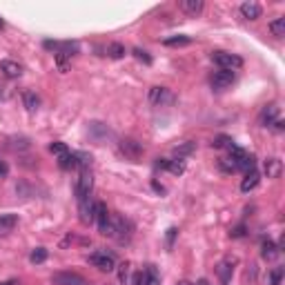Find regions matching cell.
I'll use <instances>...</instances> for the list:
<instances>
[{"label":"cell","instance_id":"1f68e13d","mask_svg":"<svg viewBox=\"0 0 285 285\" xmlns=\"http://www.w3.org/2000/svg\"><path fill=\"white\" fill-rule=\"evenodd\" d=\"M69 60H72V58L63 56V53H56V65H58V69H60L63 74H65V72H69V65H72Z\"/></svg>","mask_w":285,"mask_h":285},{"label":"cell","instance_id":"44dd1931","mask_svg":"<svg viewBox=\"0 0 285 285\" xmlns=\"http://www.w3.org/2000/svg\"><path fill=\"white\" fill-rule=\"evenodd\" d=\"M125 45H121V43H111L109 47H107V56L109 58H114V60H121L123 56H125Z\"/></svg>","mask_w":285,"mask_h":285},{"label":"cell","instance_id":"83f0119b","mask_svg":"<svg viewBox=\"0 0 285 285\" xmlns=\"http://www.w3.org/2000/svg\"><path fill=\"white\" fill-rule=\"evenodd\" d=\"M167 169L172 172V174H183L185 172V160L183 158H176V160H169V165H167Z\"/></svg>","mask_w":285,"mask_h":285},{"label":"cell","instance_id":"d4e9b609","mask_svg":"<svg viewBox=\"0 0 285 285\" xmlns=\"http://www.w3.org/2000/svg\"><path fill=\"white\" fill-rule=\"evenodd\" d=\"M47 256H49V252L45 250V247H36V250L29 254V261L38 265V263H45V261H47Z\"/></svg>","mask_w":285,"mask_h":285},{"label":"cell","instance_id":"f35d334b","mask_svg":"<svg viewBox=\"0 0 285 285\" xmlns=\"http://www.w3.org/2000/svg\"><path fill=\"white\" fill-rule=\"evenodd\" d=\"M7 174H9V165H7L5 160H0V179H5Z\"/></svg>","mask_w":285,"mask_h":285},{"label":"cell","instance_id":"b9f144b4","mask_svg":"<svg viewBox=\"0 0 285 285\" xmlns=\"http://www.w3.org/2000/svg\"><path fill=\"white\" fill-rule=\"evenodd\" d=\"M2 98H5V87L0 85V101H2Z\"/></svg>","mask_w":285,"mask_h":285},{"label":"cell","instance_id":"ee69618b","mask_svg":"<svg viewBox=\"0 0 285 285\" xmlns=\"http://www.w3.org/2000/svg\"><path fill=\"white\" fill-rule=\"evenodd\" d=\"M2 27H5V23H2V20H0V29H2Z\"/></svg>","mask_w":285,"mask_h":285},{"label":"cell","instance_id":"3957f363","mask_svg":"<svg viewBox=\"0 0 285 285\" xmlns=\"http://www.w3.org/2000/svg\"><path fill=\"white\" fill-rule=\"evenodd\" d=\"M92 189H94V176L89 169H80V176H78V183H76V198L78 201H85V198L92 196Z\"/></svg>","mask_w":285,"mask_h":285},{"label":"cell","instance_id":"f1b7e54d","mask_svg":"<svg viewBox=\"0 0 285 285\" xmlns=\"http://www.w3.org/2000/svg\"><path fill=\"white\" fill-rule=\"evenodd\" d=\"M174 152L179 156H187V154H192L194 152V143L192 140H185V143H179V145L174 147Z\"/></svg>","mask_w":285,"mask_h":285},{"label":"cell","instance_id":"ffe728a7","mask_svg":"<svg viewBox=\"0 0 285 285\" xmlns=\"http://www.w3.org/2000/svg\"><path fill=\"white\" fill-rule=\"evenodd\" d=\"M23 103H25V107L29 111H36L40 107V98H38V94L36 92H31V89H27V92L23 94Z\"/></svg>","mask_w":285,"mask_h":285},{"label":"cell","instance_id":"7402d4cb","mask_svg":"<svg viewBox=\"0 0 285 285\" xmlns=\"http://www.w3.org/2000/svg\"><path fill=\"white\" fill-rule=\"evenodd\" d=\"M143 272H145V283L147 285H160V274L154 265H147Z\"/></svg>","mask_w":285,"mask_h":285},{"label":"cell","instance_id":"60d3db41","mask_svg":"<svg viewBox=\"0 0 285 285\" xmlns=\"http://www.w3.org/2000/svg\"><path fill=\"white\" fill-rule=\"evenodd\" d=\"M196 285H209V281H207V279H201Z\"/></svg>","mask_w":285,"mask_h":285},{"label":"cell","instance_id":"6da1fadb","mask_svg":"<svg viewBox=\"0 0 285 285\" xmlns=\"http://www.w3.org/2000/svg\"><path fill=\"white\" fill-rule=\"evenodd\" d=\"M89 263L94 267H98L101 272H114L116 270V256L107 250H96L94 254H89Z\"/></svg>","mask_w":285,"mask_h":285},{"label":"cell","instance_id":"52a82bcc","mask_svg":"<svg viewBox=\"0 0 285 285\" xmlns=\"http://www.w3.org/2000/svg\"><path fill=\"white\" fill-rule=\"evenodd\" d=\"M53 283L56 285H89V281L82 279L80 274H74V272H58V274H53Z\"/></svg>","mask_w":285,"mask_h":285},{"label":"cell","instance_id":"7c38bea8","mask_svg":"<svg viewBox=\"0 0 285 285\" xmlns=\"http://www.w3.org/2000/svg\"><path fill=\"white\" fill-rule=\"evenodd\" d=\"M179 7H181V11H185V14L196 16V14H201V11H203L205 5H203V0H181Z\"/></svg>","mask_w":285,"mask_h":285},{"label":"cell","instance_id":"d590c367","mask_svg":"<svg viewBox=\"0 0 285 285\" xmlns=\"http://www.w3.org/2000/svg\"><path fill=\"white\" fill-rule=\"evenodd\" d=\"M131 283H134V285H147L145 283V272H136L134 279H131Z\"/></svg>","mask_w":285,"mask_h":285},{"label":"cell","instance_id":"ba28073f","mask_svg":"<svg viewBox=\"0 0 285 285\" xmlns=\"http://www.w3.org/2000/svg\"><path fill=\"white\" fill-rule=\"evenodd\" d=\"M234 265H236V259H225L223 263H218L216 274H218V279H221L223 285L230 283V279H232V272H234Z\"/></svg>","mask_w":285,"mask_h":285},{"label":"cell","instance_id":"ab89813d","mask_svg":"<svg viewBox=\"0 0 285 285\" xmlns=\"http://www.w3.org/2000/svg\"><path fill=\"white\" fill-rule=\"evenodd\" d=\"M152 187H154L156 192H160V194L165 192V187H163V185H160V183H156V181H154V183H152Z\"/></svg>","mask_w":285,"mask_h":285},{"label":"cell","instance_id":"7bdbcfd3","mask_svg":"<svg viewBox=\"0 0 285 285\" xmlns=\"http://www.w3.org/2000/svg\"><path fill=\"white\" fill-rule=\"evenodd\" d=\"M176 285H192V283H189V281H179Z\"/></svg>","mask_w":285,"mask_h":285},{"label":"cell","instance_id":"d6986e66","mask_svg":"<svg viewBox=\"0 0 285 285\" xmlns=\"http://www.w3.org/2000/svg\"><path fill=\"white\" fill-rule=\"evenodd\" d=\"M58 165H60V169H80V163H78V154H76V152H69V154L60 156Z\"/></svg>","mask_w":285,"mask_h":285},{"label":"cell","instance_id":"8992f818","mask_svg":"<svg viewBox=\"0 0 285 285\" xmlns=\"http://www.w3.org/2000/svg\"><path fill=\"white\" fill-rule=\"evenodd\" d=\"M150 103L152 105H169V103H174V94L169 92L167 87H152L150 89Z\"/></svg>","mask_w":285,"mask_h":285},{"label":"cell","instance_id":"4fadbf2b","mask_svg":"<svg viewBox=\"0 0 285 285\" xmlns=\"http://www.w3.org/2000/svg\"><path fill=\"white\" fill-rule=\"evenodd\" d=\"M279 254H281V247L276 245L274 241H270V238H267V241H263V245H261V256L265 259V261H274V259H276Z\"/></svg>","mask_w":285,"mask_h":285},{"label":"cell","instance_id":"8fae6325","mask_svg":"<svg viewBox=\"0 0 285 285\" xmlns=\"http://www.w3.org/2000/svg\"><path fill=\"white\" fill-rule=\"evenodd\" d=\"M0 72L7 78H18L23 74V65L16 63V60H0Z\"/></svg>","mask_w":285,"mask_h":285},{"label":"cell","instance_id":"836d02e7","mask_svg":"<svg viewBox=\"0 0 285 285\" xmlns=\"http://www.w3.org/2000/svg\"><path fill=\"white\" fill-rule=\"evenodd\" d=\"M176 234H179V230H176V227H169V230H167V247H169V250H172V245H174Z\"/></svg>","mask_w":285,"mask_h":285},{"label":"cell","instance_id":"4dcf8cb0","mask_svg":"<svg viewBox=\"0 0 285 285\" xmlns=\"http://www.w3.org/2000/svg\"><path fill=\"white\" fill-rule=\"evenodd\" d=\"M49 152H52V154H56L60 158V156L69 154V147L65 145V143H52V145H49Z\"/></svg>","mask_w":285,"mask_h":285},{"label":"cell","instance_id":"e0dca14e","mask_svg":"<svg viewBox=\"0 0 285 285\" xmlns=\"http://www.w3.org/2000/svg\"><path fill=\"white\" fill-rule=\"evenodd\" d=\"M265 174L267 179H279L283 174V163L279 158H267L265 160Z\"/></svg>","mask_w":285,"mask_h":285},{"label":"cell","instance_id":"277c9868","mask_svg":"<svg viewBox=\"0 0 285 285\" xmlns=\"http://www.w3.org/2000/svg\"><path fill=\"white\" fill-rule=\"evenodd\" d=\"M118 150H121V154L130 160H138V158H143V154H145L143 145L134 138H123L121 143H118Z\"/></svg>","mask_w":285,"mask_h":285},{"label":"cell","instance_id":"4316f807","mask_svg":"<svg viewBox=\"0 0 285 285\" xmlns=\"http://www.w3.org/2000/svg\"><path fill=\"white\" fill-rule=\"evenodd\" d=\"M232 145H234V140L230 138V136H216V138L212 140V147H216V150H223V147L230 150Z\"/></svg>","mask_w":285,"mask_h":285},{"label":"cell","instance_id":"9a60e30c","mask_svg":"<svg viewBox=\"0 0 285 285\" xmlns=\"http://www.w3.org/2000/svg\"><path fill=\"white\" fill-rule=\"evenodd\" d=\"M241 16L245 20L261 18V5H256V2H243V5H241Z\"/></svg>","mask_w":285,"mask_h":285},{"label":"cell","instance_id":"f546056e","mask_svg":"<svg viewBox=\"0 0 285 285\" xmlns=\"http://www.w3.org/2000/svg\"><path fill=\"white\" fill-rule=\"evenodd\" d=\"M267 283H270V285H281V283H283V267H274V270L270 272V276H267Z\"/></svg>","mask_w":285,"mask_h":285},{"label":"cell","instance_id":"9c48e42d","mask_svg":"<svg viewBox=\"0 0 285 285\" xmlns=\"http://www.w3.org/2000/svg\"><path fill=\"white\" fill-rule=\"evenodd\" d=\"M94 201L92 198H85V201H78V214H80V223L89 225L94 221Z\"/></svg>","mask_w":285,"mask_h":285},{"label":"cell","instance_id":"5b68a950","mask_svg":"<svg viewBox=\"0 0 285 285\" xmlns=\"http://www.w3.org/2000/svg\"><path fill=\"white\" fill-rule=\"evenodd\" d=\"M236 80V76H234V72H227V69H221V72H216L212 76V87L216 89V92H223V89L232 87V82Z\"/></svg>","mask_w":285,"mask_h":285},{"label":"cell","instance_id":"74e56055","mask_svg":"<svg viewBox=\"0 0 285 285\" xmlns=\"http://www.w3.org/2000/svg\"><path fill=\"white\" fill-rule=\"evenodd\" d=\"M167 165H169V160H167V158H156L154 167H156V169H167Z\"/></svg>","mask_w":285,"mask_h":285},{"label":"cell","instance_id":"30bf717a","mask_svg":"<svg viewBox=\"0 0 285 285\" xmlns=\"http://www.w3.org/2000/svg\"><path fill=\"white\" fill-rule=\"evenodd\" d=\"M279 116H281V107L276 105V103H270V105H265L261 111V125L270 127Z\"/></svg>","mask_w":285,"mask_h":285},{"label":"cell","instance_id":"d6a6232c","mask_svg":"<svg viewBox=\"0 0 285 285\" xmlns=\"http://www.w3.org/2000/svg\"><path fill=\"white\" fill-rule=\"evenodd\" d=\"M134 56H136V58L140 60V63H145V65H152V56H150V53L145 52V49L136 47V49H134Z\"/></svg>","mask_w":285,"mask_h":285},{"label":"cell","instance_id":"484cf974","mask_svg":"<svg viewBox=\"0 0 285 285\" xmlns=\"http://www.w3.org/2000/svg\"><path fill=\"white\" fill-rule=\"evenodd\" d=\"M163 43L167 45V47H181V45H189L192 38H189V36H172V38H165Z\"/></svg>","mask_w":285,"mask_h":285},{"label":"cell","instance_id":"8d00e7d4","mask_svg":"<svg viewBox=\"0 0 285 285\" xmlns=\"http://www.w3.org/2000/svg\"><path fill=\"white\" fill-rule=\"evenodd\" d=\"M45 49H53V52H58L60 49V43H56V40H45Z\"/></svg>","mask_w":285,"mask_h":285},{"label":"cell","instance_id":"ac0fdd59","mask_svg":"<svg viewBox=\"0 0 285 285\" xmlns=\"http://www.w3.org/2000/svg\"><path fill=\"white\" fill-rule=\"evenodd\" d=\"M16 225H18V216H16V214H2V216H0V234L14 232Z\"/></svg>","mask_w":285,"mask_h":285},{"label":"cell","instance_id":"2e32d148","mask_svg":"<svg viewBox=\"0 0 285 285\" xmlns=\"http://www.w3.org/2000/svg\"><path fill=\"white\" fill-rule=\"evenodd\" d=\"M259 181H261V176H259V172H256V169H250V172H247L245 174V179L241 181V192H252V189L256 187V185H259Z\"/></svg>","mask_w":285,"mask_h":285},{"label":"cell","instance_id":"e575fe53","mask_svg":"<svg viewBox=\"0 0 285 285\" xmlns=\"http://www.w3.org/2000/svg\"><path fill=\"white\" fill-rule=\"evenodd\" d=\"M230 236H232V238H241V236H245V225L234 227L232 232H230Z\"/></svg>","mask_w":285,"mask_h":285},{"label":"cell","instance_id":"7a4b0ae2","mask_svg":"<svg viewBox=\"0 0 285 285\" xmlns=\"http://www.w3.org/2000/svg\"><path fill=\"white\" fill-rule=\"evenodd\" d=\"M212 60L221 69H227V72H234V69H241L243 67V58H241V56L230 53V52H214L212 53Z\"/></svg>","mask_w":285,"mask_h":285},{"label":"cell","instance_id":"5bb4252c","mask_svg":"<svg viewBox=\"0 0 285 285\" xmlns=\"http://www.w3.org/2000/svg\"><path fill=\"white\" fill-rule=\"evenodd\" d=\"M109 209H107V205L103 203V201H96V205H94V221L98 223V227L105 225L107 221H109Z\"/></svg>","mask_w":285,"mask_h":285},{"label":"cell","instance_id":"603a6c76","mask_svg":"<svg viewBox=\"0 0 285 285\" xmlns=\"http://www.w3.org/2000/svg\"><path fill=\"white\" fill-rule=\"evenodd\" d=\"M270 31H272V36H276V38L285 36V18H274V20H272Z\"/></svg>","mask_w":285,"mask_h":285},{"label":"cell","instance_id":"cb8c5ba5","mask_svg":"<svg viewBox=\"0 0 285 285\" xmlns=\"http://www.w3.org/2000/svg\"><path fill=\"white\" fill-rule=\"evenodd\" d=\"M130 274H131V263H121L118 265V281H121L123 285H127L130 283Z\"/></svg>","mask_w":285,"mask_h":285}]
</instances>
